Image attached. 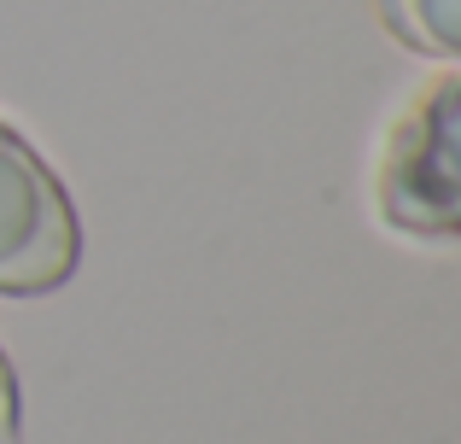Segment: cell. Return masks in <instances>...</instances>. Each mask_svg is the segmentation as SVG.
<instances>
[{
  "label": "cell",
  "mask_w": 461,
  "mask_h": 444,
  "mask_svg": "<svg viewBox=\"0 0 461 444\" xmlns=\"http://www.w3.org/2000/svg\"><path fill=\"white\" fill-rule=\"evenodd\" d=\"M18 439V380H12V363L0 351V444Z\"/></svg>",
  "instance_id": "cell-4"
},
{
  "label": "cell",
  "mask_w": 461,
  "mask_h": 444,
  "mask_svg": "<svg viewBox=\"0 0 461 444\" xmlns=\"http://www.w3.org/2000/svg\"><path fill=\"white\" fill-rule=\"evenodd\" d=\"M380 18L415 53H438L461 65V0H380Z\"/></svg>",
  "instance_id": "cell-3"
},
{
  "label": "cell",
  "mask_w": 461,
  "mask_h": 444,
  "mask_svg": "<svg viewBox=\"0 0 461 444\" xmlns=\"http://www.w3.org/2000/svg\"><path fill=\"white\" fill-rule=\"evenodd\" d=\"M380 199L397 228L461 234V70L432 82L392 135Z\"/></svg>",
  "instance_id": "cell-2"
},
{
  "label": "cell",
  "mask_w": 461,
  "mask_h": 444,
  "mask_svg": "<svg viewBox=\"0 0 461 444\" xmlns=\"http://www.w3.org/2000/svg\"><path fill=\"white\" fill-rule=\"evenodd\" d=\"M82 258V222L53 164L12 123H0V293L30 298L70 281Z\"/></svg>",
  "instance_id": "cell-1"
}]
</instances>
